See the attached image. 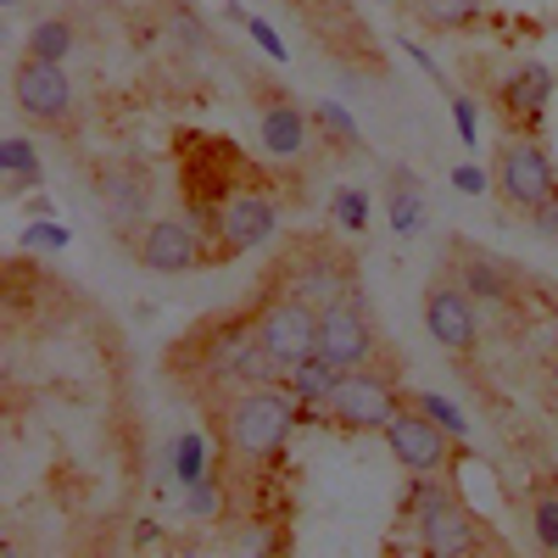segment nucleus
<instances>
[{"label": "nucleus", "instance_id": "7", "mask_svg": "<svg viewBox=\"0 0 558 558\" xmlns=\"http://www.w3.org/2000/svg\"><path fill=\"white\" fill-rule=\"evenodd\" d=\"M257 341L286 363V375L318 352V307L291 296V291H268V302H257Z\"/></svg>", "mask_w": 558, "mask_h": 558}, {"label": "nucleus", "instance_id": "10", "mask_svg": "<svg viewBox=\"0 0 558 558\" xmlns=\"http://www.w3.org/2000/svg\"><path fill=\"white\" fill-rule=\"evenodd\" d=\"M425 330L436 336V347L447 352H475L481 347V313H475V296L458 286V279H436L425 291Z\"/></svg>", "mask_w": 558, "mask_h": 558}, {"label": "nucleus", "instance_id": "24", "mask_svg": "<svg viewBox=\"0 0 558 558\" xmlns=\"http://www.w3.org/2000/svg\"><path fill=\"white\" fill-rule=\"evenodd\" d=\"M0 162H7L12 184H28V179L39 173V162H34V146H28V140H7V146H0Z\"/></svg>", "mask_w": 558, "mask_h": 558}, {"label": "nucleus", "instance_id": "16", "mask_svg": "<svg viewBox=\"0 0 558 558\" xmlns=\"http://www.w3.org/2000/svg\"><path fill=\"white\" fill-rule=\"evenodd\" d=\"M458 286L470 291L475 302L508 307V302H514V286H520V274L508 268V263H492L486 252H463V263H458Z\"/></svg>", "mask_w": 558, "mask_h": 558}, {"label": "nucleus", "instance_id": "6", "mask_svg": "<svg viewBox=\"0 0 558 558\" xmlns=\"http://www.w3.org/2000/svg\"><path fill=\"white\" fill-rule=\"evenodd\" d=\"M386 447L408 475H447L452 458H458V436L441 418H430L418 402H402V413L386 425Z\"/></svg>", "mask_w": 558, "mask_h": 558}, {"label": "nucleus", "instance_id": "9", "mask_svg": "<svg viewBox=\"0 0 558 558\" xmlns=\"http://www.w3.org/2000/svg\"><path fill=\"white\" fill-rule=\"evenodd\" d=\"M274 229H279L274 196H263V191H235V196L218 207V218H213V257H223V263L241 257V252L263 246Z\"/></svg>", "mask_w": 558, "mask_h": 558}, {"label": "nucleus", "instance_id": "11", "mask_svg": "<svg viewBox=\"0 0 558 558\" xmlns=\"http://www.w3.org/2000/svg\"><path fill=\"white\" fill-rule=\"evenodd\" d=\"M140 268H151V274H191L202 263H218L207 252V241L196 235V223L191 218H157L146 223V235H140Z\"/></svg>", "mask_w": 558, "mask_h": 558}, {"label": "nucleus", "instance_id": "26", "mask_svg": "<svg viewBox=\"0 0 558 558\" xmlns=\"http://www.w3.org/2000/svg\"><path fill=\"white\" fill-rule=\"evenodd\" d=\"M23 246H28V252H62V246H68V229H57V223H28V229H23Z\"/></svg>", "mask_w": 558, "mask_h": 558}, {"label": "nucleus", "instance_id": "17", "mask_svg": "<svg viewBox=\"0 0 558 558\" xmlns=\"http://www.w3.org/2000/svg\"><path fill=\"white\" fill-rule=\"evenodd\" d=\"M402 7H408V17H418L436 34H463L486 17V0H402Z\"/></svg>", "mask_w": 558, "mask_h": 558}, {"label": "nucleus", "instance_id": "29", "mask_svg": "<svg viewBox=\"0 0 558 558\" xmlns=\"http://www.w3.org/2000/svg\"><path fill=\"white\" fill-rule=\"evenodd\" d=\"M452 112H458V134H463V146H475V140H481V123H475V101H470V96H452Z\"/></svg>", "mask_w": 558, "mask_h": 558}, {"label": "nucleus", "instance_id": "25", "mask_svg": "<svg viewBox=\"0 0 558 558\" xmlns=\"http://www.w3.org/2000/svg\"><path fill=\"white\" fill-rule=\"evenodd\" d=\"M202 436H179V447H173V470H179V481L184 486H196L202 481Z\"/></svg>", "mask_w": 558, "mask_h": 558}, {"label": "nucleus", "instance_id": "5", "mask_svg": "<svg viewBox=\"0 0 558 558\" xmlns=\"http://www.w3.org/2000/svg\"><path fill=\"white\" fill-rule=\"evenodd\" d=\"M274 291H291V296H302V302H313V307H330V302H341V296H352L357 291V279H352V263L341 257V252H330V246H291V257L274 268Z\"/></svg>", "mask_w": 558, "mask_h": 558}, {"label": "nucleus", "instance_id": "1", "mask_svg": "<svg viewBox=\"0 0 558 558\" xmlns=\"http://www.w3.org/2000/svg\"><path fill=\"white\" fill-rule=\"evenodd\" d=\"M296 418H302V402L291 397V386H252L241 397H229L223 408V447L246 470H263V463L286 452Z\"/></svg>", "mask_w": 558, "mask_h": 558}, {"label": "nucleus", "instance_id": "4", "mask_svg": "<svg viewBox=\"0 0 558 558\" xmlns=\"http://www.w3.org/2000/svg\"><path fill=\"white\" fill-rule=\"evenodd\" d=\"M497 191H502L508 207L525 213V218L542 213L558 196V168L542 151L536 134H514V140H502V146H497Z\"/></svg>", "mask_w": 558, "mask_h": 558}, {"label": "nucleus", "instance_id": "21", "mask_svg": "<svg viewBox=\"0 0 558 558\" xmlns=\"http://www.w3.org/2000/svg\"><path fill=\"white\" fill-rule=\"evenodd\" d=\"M313 123L336 140V146H347V151H363V134H357V123L347 118V107H336V101H318L313 107Z\"/></svg>", "mask_w": 558, "mask_h": 558}, {"label": "nucleus", "instance_id": "2", "mask_svg": "<svg viewBox=\"0 0 558 558\" xmlns=\"http://www.w3.org/2000/svg\"><path fill=\"white\" fill-rule=\"evenodd\" d=\"M402 520L413 525L418 547H425L430 558H458V553H475L486 542L481 520L463 508V497L436 481V475H418L413 492H408V508H402Z\"/></svg>", "mask_w": 558, "mask_h": 558}, {"label": "nucleus", "instance_id": "27", "mask_svg": "<svg viewBox=\"0 0 558 558\" xmlns=\"http://www.w3.org/2000/svg\"><path fill=\"white\" fill-rule=\"evenodd\" d=\"M413 402H418V408H425L430 418H441V425H447V430H452L458 441H463V436H470V425H463V413H458L452 402H441V397H413Z\"/></svg>", "mask_w": 558, "mask_h": 558}, {"label": "nucleus", "instance_id": "3", "mask_svg": "<svg viewBox=\"0 0 558 558\" xmlns=\"http://www.w3.org/2000/svg\"><path fill=\"white\" fill-rule=\"evenodd\" d=\"M397 413H402V386H397V368L363 363V368H347V375L336 380L330 418H336L341 430H352V436L386 430Z\"/></svg>", "mask_w": 558, "mask_h": 558}, {"label": "nucleus", "instance_id": "12", "mask_svg": "<svg viewBox=\"0 0 558 558\" xmlns=\"http://www.w3.org/2000/svg\"><path fill=\"white\" fill-rule=\"evenodd\" d=\"M12 101L23 118L34 123H62L73 112V84L62 73V62H39V57H23L17 73H12Z\"/></svg>", "mask_w": 558, "mask_h": 558}, {"label": "nucleus", "instance_id": "28", "mask_svg": "<svg viewBox=\"0 0 558 558\" xmlns=\"http://www.w3.org/2000/svg\"><path fill=\"white\" fill-rule=\"evenodd\" d=\"M246 28H252V39H257V45H263V51H268V57H274V62H286V57H291V51H286V39H279V34H274V28H268V17H252V23H246Z\"/></svg>", "mask_w": 558, "mask_h": 558}, {"label": "nucleus", "instance_id": "31", "mask_svg": "<svg viewBox=\"0 0 558 558\" xmlns=\"http://www.w3.org/2000/svg\"><path fill=\"white\" fill-rule=\"evenodd\" d=\"M191 508H196V514H218V492H213V481H196V486H191Z\"/></svg>", "mask_w": 558, "mask_h": 558}, {"label": "nucleus", "instance_id": "23", "mask_svg": "<svg viewBox=\"0 0 558 558\" xmlns=\"http://www.w3.org/2000/svg\"><path fill=\"white\" fill-rule=\"evenodd\" d=\"M336 223L352 229V235H363V223H368V196L352 191V184H347V191H336Z\"/></svg>", "mask_w": 558, "mask_h": 558}, {"label": "nucleus", "instance_id": "13", "mask_svg": "<svg viewBox=\"0 0 558 558\" xmlns=\"http://www.w3.org/2000/svg\"><path fill=\"white\" fill-rule=\"evenodd\" d=\"M547 101H553V68H542V62H520L508 78H497V107L514 118L520 134H536Z\"/></svg>", "mask_w": 558, "mask_h": 558}, {"label": "nucleus", "instance_id": "30", "mask_svg": "<svg viewBox=\"0 0 558 558\" xmlns=\"http://www.w3.org/2000/svg\"><path fill=\"white\" fill-rule=\"evenodd\" d=\"M452 184H458L463 196H486V184H492V179H486L475 162H463V168H452Z\"/></svg>", "mask_w": 558, "mask_h": 558}, {"label": "nucleus", "instance_id": "22", "mask_svg": "<svg viewBox=\"0 0 558 558\" xmlns=\"http://www.w3.org/2000/svg\"><path fill=\"white\" fill-rule=\"evenodd\" d=\"M531 525H536V542H542L547 553H558V492H542V497L531 502Z\"/></svg>", "mask_w": 558, "mask_h": 558}, {"label": "nucleus", "instance_id": "15", "mask_svg": "<svg viewBox=\"0 0 558 558\" xmlns=\"http://www.w3.org/2000/svg\"><path fill=\"white\" fill-rule=\"evenodd\" d=\"M336 380H341V368L330 363V357H302L291 375H286V386H291V397L302 402V418H330V397H336Z\"/></svg>", "mask_w": 558, "mask_h": 558}, {"label": "nucleus", "instance_id": "8", "mask_svg": "<svg viewBox=\"0 0 558 558\" xmlns=\"http://www.w3.org/2000/svg\"><path fill=\"white\" fill-rule=\"evenodd\" d=\"M318 357H330L341 375L347 368H363L380 357V336H375V318H368L363 296H341L330 307H318Z\"/></svg>", "mask_w": 558, "mask_h": 558}, {"label": "nucleus", "instance_id": "20", "mask_svg": "<svg viewBox=\"0 0 558 558\" xmlns=\"http://www.w3.org/2000/svg\"><path fill=\"white\" fill-rule=\"evenodd\" d=\"M68 51H73V28H68L62 17H45V23L28 28V57H39V62H62Z\"/></svg>", "mask_w": 558, "mask_h": 558}, {"label": "nucleus", "instance_id": "14", "mask_svg": "<svg viewBox=\"0 0 558 558\" xmlns=\"http://www.w3.org/2000/svg\"><path fill=\"white\" fill-rule=\"evenodd\" d=\"M313 129H318V123H313L302 107H291V101H268V107L257 112L263 151H268V157H279V162L302 157V151H307V140H313Z\"/></svg>", "mask_w": 558, "mask_h": 558}, {"label": "nucleus", "instance_id": "18", "mask_svg": "<svg viewBox=\"0 0 558 558\" xmlns=\"http://www.w3.org/2000/svg\"><path fill=\"white\" fill-rule=\"evenodd\" d=\"M101 202H107L112 229H134L140 218H146V191L134 184L129 168H107V173H101Z\"/></svg>", "mask_w": 558, "mask_h": 558}, {"label": "nucleus", "instance_id": "19", "mask_svg": "<svg viewBox=\"0 0 558 558\" xmlns=\"http://www.w3.org/2000/svg\"><path fill=\"white\" fill-rule=\"evenodd\" d=\"M391 229H397V235H418V229H425L418 179H413L408 168H391Z\"/></svg>", "mask_w": 558, "mask_h": 558}, {"label": "nucleus", "instance_id": "32", "mask_svg": "<svg viewBox=\"0 0 558 558\" xmlns=\"http://www.w3.org/2000/svg\"><path fill=\"white\" fill-rule=\"evenodd\" d=\"M0 7H23V0H0Z\"/></svg>", "mask_w": 558, "mask_h": 558}]
</instances>
